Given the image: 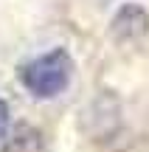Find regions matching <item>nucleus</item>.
Wrapping results in <instances>:
<instances>
[{
	"label": "nucleus",
	"mask_w": 149,
	"mask_h": 152,
	"mask_svg": "<svg viewBox=\"0 0 149 152\" xmlns=\"http://www.w3.org/2000/svg\"><path fill=\"white\" fill-rule=\"evenodd\" d=\"M113 31L118 39H141L149 31V14L141 6H124L113 17Z\"/></svg>",
	"instance_id": "obj_2"
},
{
	"label": "nucleus",
	"mask_w": 149,
	"mask_h": 152,
	"mask_svg": "<svg viewBox=\"0 0 149 152\" xmlns=\"http://www.w3.org/2000/svg\"><path fill=\"white\" fill-rule=\"evenodd\" d=\"M9 135V104L6 99H0V141H6Z\"/></svg>",
	"instance_id": "obj_4"
},
{
	"label": "nucleus",
	"mask_w": 149,
	"mask_h": 152,
	"mask_svg": "<svg viewBox=\"0 0 149 152\" xmlns=\"http://www.w3.org/2000/svg\"><path fill=\"white\" fill-rule=\"evenodd\" d=\"M3 152H42V135L34 127L20 124L11 135H6Z\"/></svg>",
	"instance_id": "obj_3"
},
{
	"label": "nucleus",
	"mask_w": 149,
	"mask_h": 152,
	"mask_svg": "<svg viewBox=\"0 0 149 152\" xmlns=\"http://www.w3.org/2000/svg\"><path fill=\"white\" fill-rule=\"evenodd\" d=\"M73 76V59L65 48H54L45 54L28 59L20 68V82L28 93L37 99H54L71 85Z\"/></svg>",
	"instance_id": "obj_1"
}]
</instances>
